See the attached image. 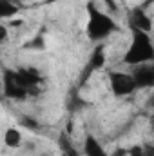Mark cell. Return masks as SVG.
Here are the masks:
<instances>
[{
    "instance_id": "cell-16",
    "label": "cell",
    "mask_w": 154,
    "mask_h": 156,
    "mask_svg": "<svg viewBox=\"0 0 154 156\" xmlns=\"http://www.w3.org/2000/svg\"><path fill=\"white\" fill-rule=\"evenodd\" d=\"M22 24H24V20H13V22H9V27H18Z\"/></svg>"
},
{
    "instance_id": "cell-12",
    "label": "cell",
    "mask_w": 154,
    "mask_h": 156,
    "mask_svg": "<svg viewBox=\"0 0 154 156\" xmlns=\"http://www.w3.org/2000/svg\"><path fill=\"white\" fill-rule=\"evenodd\" d=\"M127 156H147V147L136 144V145H132L131 149H127Z\"/></svg>"
},
{
    "instance_id": "cell-9",
    "label": "cell",
    "mask_w": 154,
    "mask_h": 156,
    "mask_svg": "<svg viewBox=\"0 0 154 156\" xmlns=\"http://www.w3.org/2000/svg\"><path fill=\"white\" fill-rule=\"evenodd\" d=\"M4 144L9 149H18L22 145V133L16 127H7L4 131Z\"/></svg>"
},
{
    "instance_id": "cell-7",
    "label": "cell",
    "mask_w": 154,
    "mask_h": 156,
    "mask_svg": "<svg viewBox=\"0 0 154 156\" xmlns=\"http://www.w3.org/2000/svg\"><path fill=\"white\" fill-rule=\"evenodd\" d=\"M83 154L85 156H107L109 153L105 151V147L100 144V140L94 134H85V140H83Z\"/></svg>"
},
{
    "instance_id": "cell-4",
    "label": "cell",
    "mask_w": 154,
    "mask_h": 156,
    "mask_svg": "<svg viewBox=\"0 0 154 156\" xmlns=\"http://www.w3.org/2000/svg\"><path fill=\"white\" fill-rule=\"evenodd\" d=\"M131 76H132V80H134L136 89L152 87L154 85V66L152 64L136 66V69H134V73H131Z\"/></svg>"
},
{
    "instance_id": "cell-6",
    "label": "cell",
    "mask_w": 154,
    "mask_h": 156,
    "mask_svg": "<svg viewBox=\"0 0 154 156\" xmlns=\"http://www.w3.org/2000/svg\"><path fill=\"white\" fill-rule=\"evenodd\" d=\"M4 91L9 98H15V100H22L26 98V91L15 78V71H5L4 75Z\"/></svg>"
},
{
    "instance_id": "cell-10",
    "label": "cell",
    "mask_w": 154,
    "mask_h": 156,
    "mask_svg": "<svg viewBox=\"0 0 154 156\" xmlns=\"http://www.w3.org/2000/svg\"><path fill=\"white\" fill-rule=\"evenodd\" d=\"M18 15V5L15 0H0V20H7Z\"/></svg>"
},
{
    "instance_id": "cell-5",
    "label": "cell",
    "mask_w": 154,
    "mask_h": 156,
    "mask_svg": "<svg viewBox=\"0 0 154 156\" xmlns=\"http://www.w3.org/2000/svg\"><path fill=\"white\" fill-rule=\"evenodd\" d=\"M129 24L132 29H138V31H143V33H149L151 35V29H152V22H151V15L143 9V7H134L131 13H129Z\"/></svg>"
},
{
    "instance_id": "cell-14",
    "label": "cell",
    "mask_w": 154,
    "mask_h": 156,
    "mask_svg": "<svg viewBox=\"0 0 154 156\" xmlns=\"http://www.w3.org/2000/svg\"><path fill=\"white\" fill-rule=\"evenodd\" d=\"M103 2H105V5H107L109 11H113V13L118 11V4H116V0H103Z\"/></svg>"
},
{
    "instance_id": "cell-1",
    "label": "cell",
    "mask_w": 154,
    "mask_h": 156,
    "mask_svg": "<svg viewBox=\"0 0 154 156\" xmlns=\"http://www.w3.org/2000/svg\"><path fill=\"white\" fill-rule=\"evenodd\" d=\"M154 60V45L152 38L149 33L132 29V40L131 45L127 49V53L123 55V62L129 66H142V64H152Z\"/></svg>"
},
{
    "instance_id": "cell-8",
    "label": "cell",
    "mask_w": 154,
    "mask_h": 156,
    "mask_svg": "<svg viewBox=\"0 0 154 156\" xmlns=\"http://www.w3.org/2000/svg\"><path fill=\"white\" fill-rule=\"evenodd\" d=\"M103 64H105V51H103V47H102V45H98V47L93 51V55H91L89 66H87V69H85V76H87V75H91L93 71L100 69Z\"/></svg>"
},
{
    "instance_id": "cell-11",
    "label": "cell",
    "mask_w": 154,
    "mask_h": 156,
    "mask_svg": "<svg viewBox=\"0 0 154 156\" xmlns=\"http://www.w3.org/2000/svg\"><path fill=\"white\" fill-rule=\"evenodd\" d=\"M60 145H62V156H78V153L75 151V147L67 142V136H62Z\"/></svg>"
},
{
    "instance_id": "cell-17",
    "label": "cell",
    "mask_w": 154,
    "mask_h": 156,
    "mask_svg": "<svg viewBox=\"0 0 154 156\" xmlns=\"http://www.w3.org/2000/svg\"><path fill=\"white\" fill-rule=\"evenodd\" d=\"M40 156H49V154H40Z\"/></svg>"
},
{
    "instance_id": "cell-15",
    "label": "cell",
    "mask_w": 154,
    "mask_h": 156,
    "mask_svg": "<svg viewBox=\"0 0 154 156\" xmlns=\"http://www.w3.org/2000/svg\"><path fill=\"white\" fill-rule=\"evenodd\" d=\"M107 156H127V149H123V147H118L116 151H113L111 154H107Z\"/></svg>"
},
{
    "instance_id": "cell-2",
    "label": "cell",
    "mask_w": 154,
    "mask_h": 156,
    "mask_svg": "<svg viewBox=\"0 0 154 156\" xmlns=\"http://www.w3.org/2000/svg\"><path fill=\"white\" fill-rule=\"evenodd\" d=\"M87 13H89V20H87V37H89V40L102 42V40H105L107 37H111L113 33L118 31V24L113 20V16L100 11L93 2H89Z\"/></svg>"
},
{
    "instance_id": "cell-3",
    "label": "cell",
    "mask_w": 154,
    "mask_h": 156,
    "mask_svg": "<svg viewBox=\"0 0 154 156\" xmlns=\"http://www.w3.org/2000/svg\"><path fill=\"white\" fill-rule=\"evenodd\" d=\"M109 82H111V91L114 96H129L136 91L134 80L129 73L123 71H113L109 75Z\"/></svg>"
},
{
    "instance_id": "cell-13",
    "label": "cell",
    "mask_w": 154,
    "mask_h": 156,
    "mask_svg": "<svg viewBox=\"0 0 154 156\" xmlns=\"http://www.w3.org/2000/svg\"><path fill=\"white\" fill-rule=\"evenodd\" d=\"M7 38H9V27L0 24V44H4Z\"/></svg>"
}]
</instances>
